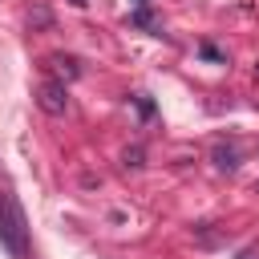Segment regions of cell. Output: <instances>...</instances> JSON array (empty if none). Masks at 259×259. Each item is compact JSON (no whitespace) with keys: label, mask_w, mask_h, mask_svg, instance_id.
<instances>
[{"label":"cell","mask_w":259,"mask_h":259,"mask_svg":"<svg viewBox=\"0 0 259 259\" xmlns=\"http://www.w3.org/2000/svg\"><path fill=\"white\" fill-rule=\"evenodd\" d=\"M0 243L8 247L12 259L28 255V219H24V206L16 202L12 190L0 194Z\"/></svg>","instance_id":"1"},{"label":"cell","mask_w":259,"mask_h":259,"mask_svg":"<svg viewBox=\"0 0 259 259\" xmlns=\"http://www.w3.org/2000/svg\"><path fill=\"white\" fill-rule=\"evenodd\" d=\"M36 105H40L45 113L61 117V113L69 109V93H65V85H61V81H45V85L36 89Z\"/></svg>","instance_id":"2"},{"label":"cell","mask_w":259,"mask_h":259,"mask_svg":"<svg viewBox=\"0 0 259 259\" xmlns=\"http://www.w3.org/2000/svg\"><path fill=\"white\" fill-rule=\"evenodd\" d=\"M214 166H219V170H235V166H239V154H235L231 146H219V150H214Z\"/></svg>","instance_id":"3"},{"label":"cell","mask_w":259,"mask_h":259,"mask_svg":"<svg viewBox=\"0 0 259 259\" xmlns=\"http://www.w3.org/2000/svg\"><path fill=\"white\" fill-rule=\"evenodd\" d=\"M198 53H202L206 61H219V65H227V57H223V53H219V49H214L210 40H206V45H198Z\"/></svg>","instance_id":"4"},{"label":"cell","mask_w":259,"mask_h":259,"mask_svg":"<svg viewBox=\"0 0 259 259\" xmlns=\"http://www.w3.org/2000/svg\"><path fill=\"white\" fill-rule=\"evenodd\" d=\"M134 105H138V113H142V117H150V113H154V101H150L146 93H138V97H134Z\"/></svg>","instance_id":"5"},{"label":"cell","mask_w":259,"mask_h":259,"mask_svg":"<svg viewBox=\"0 0 259 259\" xmlns=\"http://www.w3.org/2000/svg\"><path fill=\"white\" fill-rule=\"evenodd\" d=\"M125 166H142V150H138V146L125 150Z\"/></svg>","instance_id":"6"},{"label":"cell","mask_w":259,"mask_h":259,"mask_svg":"<svg viewBox=\"0 0 259 259\" xmlns=\"http://www.w3.org/2000/svg\"><path fill=\"white\" fill-rule=\"evenodd\" d=\"M130 4H134V8H150V0H130Z\"/></svg>","instance_id":"7"},{"label":"cell","mask_w":259,"mask_h":259,"mask_svg":"<svg viewBox=\"0 0 259 259\" xmlns=\"http://www.w3.org/2000/svg\"><path fill=\"white\" fill-rule=\"evenodd\" d=\"M239 259H251V251H243V255H239Z\"/></svg>","instance_id":"8"},{"label":"cell","mask_w":259,"mask_h":259,"mask_svg":"<svg viewBox=\"0 0 259 259\" xmlns=\"http://www.w3.org/2000/svg\"><path fill=\"white\" fill-rule=\"evenodd\" d=\"M69 4H77V8H81V4H85V0H69Z\"/></svg>","instance_id":"9"}]
</instances>
